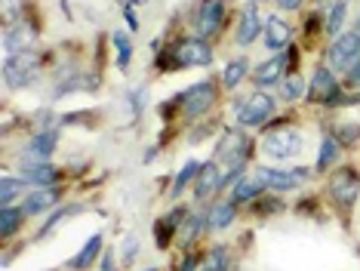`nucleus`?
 Here are the masks:
<instances>
[{
	"label": "nucleus",
	"instance_id": "obj_1",
	"mask_svg": "<svg viewBox=\"0 0 360 271\" xmlns=\"http://www.w3.org/2000/svg\"><path fill=\"white\" fill-rule=\"evenodd\" d=\"M326 62H330L333 71H342V74H351L354 68L360 65V34H342L335 37L333 46L326 50Z\"/></svg>",
	"mask_w": 360,
	"mask_h": 271
},
{
	"label": "nucleus",
	"instance_id": "obj_2",
	"mask_svg": "<svg viewBox=\"0 0 360 271\" xmlns=\"http://www.w3.org/2000/svg\"><path fill=\"white\" fill-rule=\"evenodd\" d=\"M219 99V90L213 81H200L194 83V87H188L182 96H179V105H182L185 118H200V114H207L209 108L216 105Z\"/></svg>",
	"mask_w": 360,
	"mask_h": 271
},
{
	"label": "nucleus",
	"instance_id": "obj_3",
	"mask_svg": "<svg viewBox=\"0 0 360 271\" xmlns=\"http://www.w3.org/2000/svg\"><path fill=\"white\" fill-rule=\"evenodd\" d=\"M37 68H41V62H37L34 53H15L13 59L4 62V81L6 87H28L31 81L37 77Z\"/></svg>",
	"mask_w": 360,
	"mask_h": 271
},
{
	"label": "nucleus",
	"instance_id": "obj_4",
	"mask_svg": "<svg viewBox=\"0 0 360 271\" xmlns=\"http://www.w3.org/2000/svg\"><path fill=\"white\" fill-rule=\"evenodd\" d=\"M330 195H333V200L339 207H354V200L360 195V176H357V169H351V167L335 169L333 179H330Z\"/></svg>",
	"mask_w": 360,
	"mask_h": 271
},
{
	"label": "nucleus",
	"instance_id": "obj_5",
	"mask_svg": "<svg viewBox=\"0 0 360 271\" xmlns=\"http://www.w3.org/2000/svg\"><path fill=\"white\" fill-rule=\"evenodd\" d=\"M308 99L311 102H326V105H335L342 99V87H339V81H335L330 65H324L314 71L311 87H308Z\"/></svg>",
	"mask_w": 360,
	"mask_h": 271
},
{
	"label": "nucleus",
	"instance_id": "obj_6",
	"mask_svg": "<svg viewBox=\"0 0 360 271\" xmlns=\"http://www.w3.org/2000/svg\"><path fill=\"white\" fill-rule=\"evenodd\" d=\"M274 114V99L268 92H253L237 111V123L240 127H259Z\"/></svg>",
	"mask_w": 360,
	"mask_h": 271
},
{
	"label": "nucleus",
	"instance_id": "obj_7",
	"mask_svg": "<svg viewBox=\"0 0 360 271\" xmlns=\"http://www.w3.org/2000/svg\"><path fill=\"white\" fill-rule=\"evenodd\" d=\"M265 151L271 158H293V154L302 151V133L299 130H274V133L265 136Z\"/></svg>",
	"mask_w": 360,
	"mask_h": 271
},
{
	"label": "nucleus",
	"instance_id": "obj_8",
	"mask_svg": "<svg viewBox=\"0 0 360 271\" xmlns=\"http://www.w3.org/2000/svg\"><path fill=\"white\" fill-rule=\"evenodd\" d=\"M247 151H249V139L244 133H228L225 142L219 145L216 160H222V164H228V169L240 173V167H244V160H247Z\"/></svg>",
	"mask_w": 360,
	"mask_h": 271
},
{
	"label": "nucleus",
	"instance_id": "obj_9",
	"mask_svg": "<svg viewBox=\"0 0 360 271\" xmlns=\"http://www.w3.org/2000/svg\"><path fill=\"white\" fill-rule=\"evenodd\" d=\"M296 56H299V53H296V46H293V50H284V53H277V56H271L268 62H262V65L256 68V83H259V87H274V83L284 77L289 62H296Z\"/></svg>",
	"mask_w": 360,
	"mask_h": 271
},
{
	"label": "nucleus",
	"instance_id": "obj_10",
	"mask_svg": "<svg viewBox=\"0 0 360 271\" xmlns=\"http://www.w3.org/2000/svg\"><path fill=\"white\" fill-rule=\"evenodd\" d=\"M176 62L179 65H209L213 62V50L207 46L203 37H185V41H179L176 46Z\"/></svg>",
	"mask_w": 360,
	"mask_h": 271
},
{
	"label": "nucleus",
	"instance_id": "obj_11",
	"mask_svg": "<svg viewBox=\"0 0 360 271\" xmlns=\"http://www.w3.org/2000/svg\"><path fill=\"white\" fill-rule=\"evenodd\" d=\"M22 179L28 185H37V188H50L56 185L59 179V169L50 164V160H41V158H31V160H22Z\"/></svg>",
	"mask_w": 360,
	"mask_h": 271
},
{
	"label": "nucleus",
	"instance_id": "obj_12",
	"mask_svg": "<svg viewBox=\"0 0 360 271\" xmlns=\"http://www.w3.org/2000/svg\"><path fill=\"white\" fill-rule=\"evenodd\" d=\"M225 19V4L222 0H200L198 10V34L200 37H213L219 28H222Z\"/></svg>",
	"mask_w": 360,
	"mask_h": 271
},
{
	"label": "nucleus",
	"instance_id": "obj_13",
	"mask_svg": "<svg viewBox=\"0 0 360 271\" xmlns=\"http://www.w3.org/2000/svg\"><path fill=\"white\" fill-rule=\"evenodd\" d=\"M222 179H225V173L219 169V164H203L200 167V173H198V179H194V197L198 200H207V197H213L219 188H222Z\"/></svg>",
	"mask_w": 360,
	"mask_h": 271
},
{
	"label": "nucleus",
	"instance_id": "obj_14",
	"mask_svg": "<svg viewBox=\"0 0 360 271\" xmlns=\"http://www.w3.org/2000/svg\"><path fill=\"white\" fill-rule=\"evenodd\" d=\"M302 169L299 173H286V169H268V167H259V173H256V179H259L262 185H268V188L274 191H289L296 188V185L302 182Z\"/></svg>",
	"mask_w": 360,
	"mask_h": 271
},
{
	"label": "nucleus",
	"instance_id": "obj_15",
	"mask_svg": "<svg viewBox=\"0 0 360 271\" xmlns=\"http://www.w3.org/2000/svg\"><path fill=\"white\" fill-rule=\"evenodd\" d=\"M59 197H62V191H59V188H53V185H50V188H37V191H31V195L22 200V210H25L28 216L46 213Z\"/></svg>",
	"mask_w": 360,
	"mask_h": 271
},
{
	"label": "nucleus",
	"instance_id": "obj_16",
	"mask_svg": "<svg viewBox=\"0 0 360 271\" xmlns=\"http://www.w3.org/2000/svg\"><path fill=\"white\" fill-rule=\"evenodd\" d=\"M262 41L265 46H268L271 53H280V50H286V43H289V25L284 19H277V15H271L268 19V25L262 28Z\"/></svg>",
	"mask_w": 360,
	"mask_h": 271
},
{
	"label": "nucleus",
	"instance_id": "obj_17",
	"mask_svg": "<svg viewBox=\"0 0 360 271\" xmlns=\"http://www.w3.org/2000/svg\"><path fill=\"white\" fill-rule=\"evenodd\" d=\"M262 22H259V13H256V6H244V13H240V25H237V43L240 46H249L256 41V37L262 34Z\"/></svg>",
	"mask_w": 360,
	"mask_h": 271
},
{
	"label": "nucleus",
	"instance_id": "obj_18",
	"mask_svg": "<svg viewBox=\"0 0 360 271\" xmlns=\"http://www.w3.org/2000/svg\"><path fill=\"white\" fill-rule=\"evenodd\" d=\"M234 216H237V210H234V200H222V204H213L207 210V228L209 231H219V228H228L234 222Z\"/></svg>",
	"mask_w": 360,
	"mask_h": 271
},
{
	"label": "nucleus",
	"instance_id": "obj_19",
	"mask_svg": "<svg viewBox=\"0 0 360 271\" xmlns=\"http://www.w3.org/2000/svg\"><path fill=\"white\" fill-rule=\"evenodd\" d=\"M99 253H102V235H92L90 241L81 246V253H77V256H74L71 262H68V265H71L74 271H87V268L92 265V262H96Z\"/></svg>",
	"mask_w": 360,
	"mask_h": 271
},
{
	"label": "nucleus",
	"instance_id": "obj_20",
	"mask_svg": "<svg viewBox=\"0 0 360 271\" xmlns=\"http://www.w3.org/2000/svg\"><path fill=\"white\" fill-rule=\"evenodd\" d=\"M265 191V185L259 179H237L234 182V191H231V200L234 204H249V200H256Z\"/></svg>",
	"mask_w": 360,
	"mask_h": 271
},
{
	"label": "nucleus",
	"instance_id": "obj_21",
	"mask_svg": "<svg viewBox=\"0 0 360 271\" xmlns=\"http://www.w3.org/2000/svg\"><path fill=\"white\" fill-rule=\"evenodd\" d=\"M56 142H59V136H56V130H46V133H37L34 139H31V158H41V160H50V154L53 148H56Z\"/></svg>",
	"mask_w": 360,
	"mask_h": 271
},
{
	"label": "nucleus",
	"instance_id": "obj_22",
	"mask_svg": "<svg viewBox=\"0 0 360 271\" xmlns=\"http://www.w3.org/2000/svg\"><path fill=\"white\" fill-rule=\"evenodd\" d=\"M247 71H249V65H247V59H231L228 65H225V74H222V83L228 90H234V87H240V81L247 77Z\"/></svg>",
	"mask_w": 360,
	"mask_h": 271
},
{
	"label": "nucleus",
	"instance_id": "obj_23",
	"mask_svg": "<svg viewBox=\"0 0 360 271\" xmlns=\"http://www.w3.org/2000/svg\"><path fill=\"white\" fill-rule=\"evenodd\" d=\"M22 225V207H4L0 210V231H4V237H13L15 231Z\"/></svg>",
	"mask_w": 360,
	"mask_h": 271
},
{
	"label": "nucleus",
	"instance_id": "obj_24",
	"mask_svg": "<svg viewBox=\"0 0 360 271\" xmlns=\"http://www.w3.org/2000/svg\"><path fill=\"white\" fill-rule=\"evenodd\" d=\"M339 145H335V139L333 136H324V142H320V158H317V169H326V167H333L335 160H339Z\"/></svg>",
	"mask_w": 360,
	"mask_h": 271
},
{
	"label": "nucleus",
	"instance_id": "obj_25",
	"mask_svg": "<svg viewBox=\"0 0 360 271\" xmlns=\"http://www.w3.org/2000/svg\"><path fill=\"white\" fill-rule=\"evenodd\" d=\"M114 50H117V65H120V71H127L130 59H132V43L123 31H114Z\"/></svg>",
	"mask_w": 360,
	"mask_h": 271
},
{
	"label": "nucleus",
	"instance_id": "obj_26",
	"mask_svg": "<svg viewBox=\"0 0 360 271\" xmlns=\"http://www.w3.org/2000/svg\"><path fill=\"white\" fill-rule=\"evenodd\" d=\"M22 185H25V179H15V176H4V179H0V204L4 207H10L13 204V197L15 195H22Z\"/></svg>",
	"mask_w": 360,
	"mask_h": 271
},
{
	"label": "nucleus",
	"instance_id": "obj_27",
	"mask_svg": "<svg viewBox=\"0 0 360 271\" xmlns=\"http://www.w3.org/2000/svg\"><path fill=\"white\" fill-rule=\"evenodd\" d=\"M203 225H207V213H188V216H185V225H182V231H179V235H182V241L188 244V241H194V237L200 235Z\"/></svg>",
	"mask_w": 360,
	"mask_h": 271
},
{
	"label": "nucleus",
	"instance_id": "obj_28",
	"mask_svg": "<svg viewBox=\"0 0 360 271\" xmlns=\"http://www.w3.org/2000/svg\"><path fill=\"white\" fill-rule=\"evenodd\" d=\"M198 173H200V164L198 160H188V164L182 167V173L176 176V185H173V197H179L182 191L191 185V179H198Z\"/></svg>",
	"mask_w": 360,
	"mask_h": 271
},
{
	"label": "nucleus",
	"instance_id": "obj_29",
	"mask_svg": "<svg viewBox=\"0 0 360 271\" xmlns=\"http://www.w3.org/2000/svg\"><path fill=\"white\" fill-rule=\"evenodd\" d=\"M200 271H228V250H222V246L209 250V256L203 259Z\"/></svg>",
	"mask_w": 360,
	"mask_h": 271
},
{
	"label": "nucleus",
	"instance_id": "obj_30",
	"mask_svg": "<svg viewBox=\"0 0 360 271\" xmlns=\"http://www.w3.org/2000/svg\"><path fill=\"white\" fill-rule=\"evenodd\" d=\"M31 41V31L28 28H15L6 34V41H4V50L6 53H22V46H25Z\"/></svg>",
	"mask_w": 360,
	"mask_h": 271
},
{
	"label": "nucleus",
	"instance_id": "obj_31",
	"mask_svg": "<svg viewBox=\"0 0 360 271\" xmlns=\"http://www.w3.org/2000/svg\"><path fill=\"white\" fill-rule=\"evenodd\" d=\"M345 15H348L345 0H342V4H335L333 10H330V22H326V31H330L333 37H339V31H342V22H345Z\"/></svg>",
	"mask_w": 360,
	"mask_h": 271
},
{
	"label": "nucleus",
	"instance_id": "obj_32",
	"mask_svg": "<svg viewBox=\"0 0 360 271\" xmlns=\"http://www.w3.org/2000/svg\"><path fill=\"white\" fill-rule=\"evenodd\" d=\"M284 96L289 99V102H296V99H302V96H305V83H302V77L296 74V71L284 81Z\"/></svg>",
	"mask_w": 360,
	"mask_h": 271
},
{
	"label": "nucleus",
	"instance_id": "obj_33",
	"mask_svg": "<svg viewBox=\"0 0 360 271\" xmlns=\"http://www.w3.org/2000/svg\"><path fill=\"white\" fill-rule=\"evenodd\" d=\"M136 253H139V241H136V237H127V241H123L120 259H123V262H132V259H136Z\"/></svg>",
	"mask_w": 360,
	"mask_h": 271
},
{
	"label": "nucleus",
	"instance_id": "obj_34",
	"mask_svg": "<svg viewBox=\"0 0 360 271\" xmlns=\"http://www.w3.org/2000/svg\"><path fill=\"white\" fill-rule=\"evenodd\" d=\"M345 133V142H357V133H360V127L357 123H345V127H339V136Z\"/></svg>",
	"mask_w": 360,
	"mask_h": 271
},
{
	"label": "nucleus",
	"instance_id": "obj_35",
	"mask_svg": "<svg viewBox=\"0 0 360 271\" xmlns=\"http://www.w3.org/2000/svg\"><path fill=\"white\" fill-rule=\"evenodd\" d=\"M65 213H68V210H56V213H53V216H50V219H46V225L41 228V235H50V228H53V225H56V222H59V219H62V216H65Z\"/></svg>",
	"mask_w": 360,
	"mask_h": 271
},
{
	"label": "nucleus",
	"instance_id": "obj_36",
	"mask_svg": "<svg viewBox=\"0 0 360 271\" xmlns=\"http://www.w3.org/2000/svg\"><path fill=\"white\" fill-rule=\"evenodd\" d=\"M123 15H127V22H130V28L136 31L139 28V19H136V10H132V6H127V10H123Z\"/></svg>",
	"mask_w": 360,
	"mask_h": 271
},
{
	"label": "nucleus",
	"instance_id": "obj_37",
	"mask_svg": "<svg viewBox=\"0 0 360 271\" xmlns=\"http://www.w3.org/2000/svg\"><path fill=\"white\" fill-rule=\"evenodd\" d=\"M277 6H280V10H299L302 0H277Z\"/></svg>",
	"mask_w": 360,
	"mask_h": 271
},
{
	"label": "nucleus",
	"instance_id": "obj_38",
	"mask_svg": "<svg viewBox=\"0 0 360 271\" xmlns=\"http://www.w3.org/2000/svg\"><path fill=\"white\" fill-rule=\"evenodd\" d=\"M200 268V262L194 259V256H185V265H182V271H198Z\"/></svg>",
	"mask_w": 360,
	"mask_h": 271
},
{
	"label": "nucleus",
	"instance_id": "obj_39",
	"mask_svg": "<svg viewBox=\"0 0 360 271\" xmlns=\"http://www.w3.org/2000/svg\"><path fill=\"white\" fill-rule=\"evenodd\" d=\"M102 271H114V253H105V262H102Z\"/></svg>",
	"mask_w": 360,
	"mask_h": 271
},
{
	"label": "nucleus",
	"instance_id": "obj_40",
	"mask_svg": "<svg viewBox=\"0 0 360 271\" xmlns=\"http://www.w3.org/2000/svg\"><path fill=\"white\" fill-rule=\"evenodd\" d=\"M351 77H354V81H357V83H360V65H357V68H354V71H351Z\"/></svg>",
	"mask_w": 360,
	"mask_h": 271
},
{
	"label": "nucleus",
	"instance_id": "obj_41",
	"mask_svg": "<svg viewBox=\"0 0 360 271\" xmlns=\"http://www.w3.org/2000/svg\"><path fill=\"white\" fill-rule=\"evenodd\" d=\"M357 34H360V19H357Z\"/></svg>",
	"mask_w": 360,
	"mask_h": 271
},
{
	"label": "nucleus",
	"instance_id": "obj_42",
	"mask_svg": "<svg viewBox=\"0 0 360 271\" xmlns=\"http://www.w3.org/2000/svg\"><path fill=\"white\" fill-rule=\"evenodd\" d=\"M253 4H262V0H253Z\"/></svg>",
	"mask_w": 360,
	"mask_h": 271
}]
</instances>
